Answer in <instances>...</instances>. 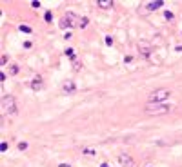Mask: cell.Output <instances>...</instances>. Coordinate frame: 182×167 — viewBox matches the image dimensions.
<instances>
[{"label": "cell", "mask_w": 182, "mask_h": 167, "mask_svg": "<svg viewBox=\"0 0 182 167\" xmlns=\"http://www.w3.org/2000/svg\"><path fill=\"white\" fill-rule=\"evenodd\" d=\"M87 24H89V18L87 16H80V24H78V27H87Z\"/></svg>", "instance_id": "obj_11"}, {"label": "cell", "mask_w": 182, "mask_h": 167, "mask_svg": "<svg viewBox=\"0 0 182 167\" xmlns=\"http://www.w3.org/2000/svg\"><path fill=\"white\" fill-rule=\"evenodd\" d=\"M131 60H133V56H126V58H124V62H126V64H129Z\"/></svg>", "instance_id": "obj_25"}, {"label": "cell", "mask_w": 182, "mask_h": 167, "mask_svg": "<svg viewBox=\"0 0 182 167\" xmlns=\"http://www.w3.org/2000/svg\"><path fill=\"white\" fill-rule=\"evenodd\" d=\"M73 67H75V71H80V67H82V64H80V62H73Z\"/></svg>", "instance_id": "obj_19"}, {"label": "cell", "mask_w": 182, "mask_h": 167, "mask_svg": "<svg viewBox=\"0 0 182 167\" xmlns=\"http://www.w3.org/2000/svg\"><path fill=\"white\" fill-rule=\"evenodd\" d=\"M29 85H31V89H33V91H40V89L44 87V84H42V80H40V78H35Z\"/></svg>", "instance_id": "obj_10"}, {"label": "cell", "mask_w": 182, "mask_h": 167, "mask_svg": "<svg viewBox=\"0 0 182 167\" xmlns=\"http://www.w3.org/2000/svg\"><path fill=\"white\" fill-rule=\"evenodd\" d=\"M175 51H179V53H182V45H177V47H175Z\"/></svg>", "instance_id": "obj_26"}, {"label": "cell", "mask_w": 182, "mask_h": 167, "mask_svg": "<svg viewBox=\"0 0 182 167\" xmlns=\"http://www.w3.org/2000/svg\"><path fill=\"white\" fill-rule=\"evenodd\" d=\"M60 167H69V165H60Z\"/></svg>", "instance_id": "obj_28"}, {"label": "cell", "mask_w": 182, "mask_h": 167, "mask_svg": "<svg viewBox=\"0 0 182 167\" xmlns=\"http://www.w3.org/2000/svg\"><path fill=\"white\" fill-rule=\"evenodd\" d=\"M17 73H18V65H17V64H13L11 67H9V75H17Z\"/></svg>", "instance_id": "obj_14"}, {"label": "cell", "mask_w": 182, "mask_h": 167, "mask_svg": "<svg viewBox=\"0 0 182 167\" xmlns=\"http://www.w3.org/2000/svg\"><path fill=\"white\" fill-rule=\"evenodd\" d=\"M75 89H77V84L73 82V80H64L62 82V91L64 93H73Z\"/></svg>", "instance_id": "obj_8"}, {"label": "cell", "mask_w": 182, "mask_h": 167, "mask_svg": "<svg viewBox=\"0 0 182 167\" xmlns=\"http://www.w3.org/2000/svg\"><path fill=\"white\" fill-rule=\"evenodd\" d=\"M84 155H95V151L93 149H84Z\"/></svg>", "instance_id": "obj_23"}, {"label": "cell", "mask_w": 182, "mask_h": 167, "mask_svg": "<svg viewBox=\"0 0 182 167\" xmlns=\"http://www.w3.org/2000/svg\"><path fill=\"white\" fill-rule=\"evenodd\" d=\"M106 45H113V38L111 36H106Z\"/></svg>", "instance_id": "obj_20"}, {"label": "cell", "mask_w": 182, "mask_h": 167, "mask_svg": "<svg viewBox=\"0 0 182 167\" xmlns=\"http://www.w3.org/2000/svg\"><path fill=\"white\" fill-rule=\"evenodd\" d=\"M51 18H53L51 11H46V22H51Z\"/></svg>", "instance_id": "obj_17"}, {"label": "cell", "mask_w": 182, "mask_h": 167, "mask_svg": "<svg viewBox=\"0 0 182 167\" xmlns=\"http://www.w3.org/2000/svg\"><path fill=\"white\" fill-rule=\"evenodd\" d=\"M0 109H2V113H4V115H17V113H18V109H17L15 96L6 95L2 100H0Z\"/></svg>", "instance_id": "obj_1"}, {"label": "cell", "mask_w": 182, "mask_h": 167, "mask_svg": "<svg viewBox=\"0 0 182 167\" xmlns=\"http://www.w3.org/2000/svg\"><path fill=\"white\" fill-rule=\"evenodd\" d=\"M170 96H171L170 89H155L147 96V104H164V100H167Z\"/></svg>", "instance_id": "obj_2"}, {"label": "cell", "mask_w": 182, "mask_h": 167, "mask_svg": "<svg viewBox=\"0 0 182 167\" xmlns=\"http://www.w3.org/2000/svg\"><path fill=\"white\" fill-rule=\"evenodd\" d=\"M18 29H20V31H22V33H29V35H31V33H33V29L29 27V25H24V24H22V25H18Z\"/></svg>", "instance_id": "obj_13"}, {"label": "cell", "mask_w": 182, "mask_h": 167, "mask_svg": "<svg viewBox=\"0 0 182 167\" xmlns=\"http://www.w3.org/2000/svg\"><path fill=\"white\" fill-rule=\"evenodd\" d=\"M0 151H2V153H4V151H8V144H6V142L0 145Z\"/></svg>", "instance_id": "obj_22"}, {"label": "cell", "mask_w": 182, "mask_h": 167, "mask_svg": "<svg viewBox=\"0 0 182 167\" xmlns=\"http://www.w3.org/2000/svg\"><path fill=\"white\" fill-rule=\"evenodd\" d=\"M97 5H98V8H102V9H111L113 5H115V2H113V0H98Z\"/></svg>", "instance_id": "obj_9"}, {"label": "cell", "mask_w": 182, "mask_h": 167, "mask_svg": "<svg viewBox=\"0 0 182 167\" xmlns=\"http://www.w3.org/2000/svg\"><path fill=\"white\" fill-rule=\"evenodd\" d=\"M118 160H120V164L126 165V167H137L135 160H133L131 156H127V155H120V156H118Z\"/></svg>", "instance_id": "obj_6"}, {"label": "cell", "mask_w": 182, "mask_h": 167, "mask_svg": "<svg viewBox=\"0 0 182 167\" xmlns=\"http://www.w3.org/2000/svg\"><path fill=\"white\" fill-rule=\"evenodd\" d=\"M31 5H33V8H40V2H37V0H35V2H31Z\"/></svg>", "instance_id": "obj_24"}, {"label": "cell", "mask_w": 182, "mask_h": 167, "mask_svg": "<svg viewBox=\"0 0 182 167\" xmlns=\"http://www.w3.org/2000/svg\"><path fill=\"white\" fill-rule=\"evenodd\" d=\"M164 16H166L167 20H171V18H173V11H164Z\"/></svg>", "instance_id": "obj_16"}, {"label": "cell", "mask_w": 182, "mask_h": 167, "mask_svg": "<svg viewBox=\"0 0 182 167\" xmlns=\"http://www.w3.org/2000/svg\"><path fill=\"white\" fill-rule=\"evenodd\" d=\"M8 60H9V58H8V55H4V56H2V60H0V64H2V67H4L6 64H8Z\"/></svg>", "instance_id": "obj_18"}, {"label": "cell", "mask_w": 182, "mask_h": 167, "mask_svg": "<svg viewBox=\"0 0 182 167\" xmlns=\"http://www.w3.org/2000/svg\"><path fill=\"white\" fill-rule=\"evenodd\" d=\"M66 56H67V58H71V60H75V56H77V55H75V49H71V47H69V49H66Z\"/></svg>", "instance_id": "obj_12"}, {"label": "cell", "mask_w": 182, "mask_h": 167, "mask_svg": "<svg viewBox=\"0 0 182 167\" xmlns=\"http://www.w3.org/2000/svg\"><path fill=\"white\" fill-rule=\"evenodd\" d=\"M100 167H109V165H107V164H102V165H100Z\"/></svg>", "instance_id": "obj_27"}, {"label": "cell", "mask_w": 182, "mask_h": 167, "mask_svg": "<svg viewBox=\"0 0 182 167\" xmlns=\"http://www.w3.org/2000/svg\"><path fill=\"white\" fill-rule=\"evenodd\" d=\"M144 111L147 113V115H167V113L171 111V105L170 104H146Z\"/></svg>", "instance_id": "obj_3"}, {"label": "cell", "mask_w": 182, "mask_h": 167, "mask_svg": "<svg viewBox=\"0 0 182 167\" xmlns=\"http://www.w3.org/2000/svg\"><path fill=\"white\" fill-rule=\"evenodd\" d=\"M162 5H164L162 0H160V2H158V0H157V2H149V4L144 5V11H146V13H151V11H155V9H160Z\"/></svg>", "instance_id": "obj_7"}, {"label": "cell", "mask_w": 182, "mask_h": 167, "mask_svg": "<svg viewBox=\"0 0 182 167\" xmlns=\"http://www.w3.org/2000/svg\"><path fill=\"white\" fill-rule=\"evenodd\" d=\"M18 149L20 151H26V149H28V142H20L18 144Z\"/></svg>", "instance_id": "obj_15"}, {"label": "cell", "mask_w": 182, "mask_h": 167, "mask_svg": "<svg viewBox=\"0 0 182 167\" xmlns=\"http://www.w3.org/2000/svg\"><path fill=\"white\" fill-rule=\"evenodd\" d=\"M78 24H80V16H77L75 13H71V11H67L66 16L60 20V27H62V29L75 27V25H78Z\"/></svg>", "instance_id": "obj_4"}, {"label": "cell", "mask_w": 182, "mask_h": 167, "mask_svg": "<svg viewBox=\"0 0 182 167\" xmlns=\"http://www.w3.org/2000/svg\"><path fill=\"white\" fill-rule=\"evenodd\" d=\"M6 78H8V73H4V71H2V73H0V82H4Z\"/></svg>", "instance_id": "obj_21"}, {"label": "cell", "mask_w": 182, "mask_h": 167, "mask_svg": "<svg viewBox=\"0 0 182 167\" xmlns=\"http://www.w3.org/2000/svg\"><path fill=\"white\" fill-rule=\"evenodd\" d=\"M137 47H138V53H140L144 58H149V56H151V45L147 44L146 40H138Z\"/></svg>", "instance_id": "obj_5"}]
</instances>
